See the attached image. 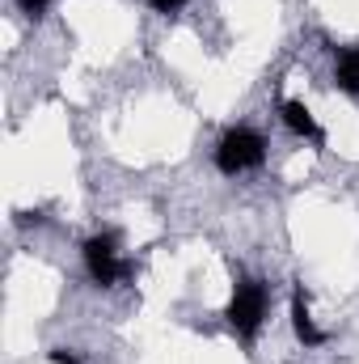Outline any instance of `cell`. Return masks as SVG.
<instances>
[{"label": "cell", "mask_w": 359, "mask_h": 364, "mask_svg": "<svg viewBox=\"0 0 359 364\" xmlns=\"http://www.w3.org/2000/svg\"><path fill=\"white\" fill-rule=\"evenodd\" d=\"M267 305H270V292H267L263 279H237L233 284V296H228V309H224L233 335L250 343L263 331V322H267Z\"/></svg>", "instance_id": "6da1fadb"}, {"label": "cell", "mask_w": 359, "mask_h": 364, "mask_svg": "<svg viewBox=\"0 0 359 364\" xmlns=\"http://www.w3.org/2000/svg\"><path fill=\"white\" fill-rule=\"evenodd\" d=\"M267 161V140L254 132V127H228L216 144V170L237 178V174H250Z\"/></svg>", "instance_id": "7a4b0ae2"}, {"label": "cell", "mask_w": 359, "mask_h": 364, "mask_svg": "<svg viewBox=\"0 0 359 364\" xmlns=\"http://www.w3.org/2000/svg\"><path fill=\"white\" fill-rule=\"evenodd\" d=\"M81 255H85V272L97 288H114L127 275V267L118 263V237L114 233H93L81 246Z\"/></svg>", "instance_id": "3957f363"}, {"label": "cell", "mask_w": 359, "mask_h": 364, "mask_svg": "<svg viewBox=\"0 0 359 364\" xmlns=\"http://www.w3.org/2000/svg\"><path fill=\"white\" fill-rule=\"evenodd\" d=\"M279 119H283V127L292 132V136H300V140H309V144H326V132H321V123L313 119V110L300 102V97H283L279 102Z\"/></svg>", "instance_id": "277c9868"}, {"label": "cell", "mask_w": 359, "mask_h": 364, "mask_svg": "<svg viewBox=\"0 0 359 364\" xmlns=\"http://www.w3.org/2000/svg\"><path fill=\"white\" fill-rule=\"evenodd\" d=\"M292 331H296V339L304 343V348H321L326 343V331L313 322V314H309V292H304V284H296L292 288Z\"/></svg>", "instance_id": "5b68a950"}, {"label": "cell", "mask_w": 359, "mask_h": 364, "mask_svg": "<svg viewBox=\"0 0 359 364\" xmlns=\"http://www.w3.org/2000/svg\"><path fill=\"white\" fill-rule=\"evenodd\" d=\"M334 85L343 93L359 97V47H343L334 55Z\"/></svg>", "instance_id": "8992f818"}, {"label": "cell", "mask_w": 359, "mask_h": 364, "mask_svg": "<svg viewBox=\"0 0 359 364\" xmlns=\"http://www.w3.org/2000/svg\"><path fill=\"white\" fill-rule=\"evenodd\" d=\"M17 9H21V13H26L30 21H38V17H43V13L51 9V0H17Z\"/></svg>", "instance_id": "52a82bcc"}, {"label": "cell", "mask_w": 359, "mask_h": 364, "mask_svg": "<svg viewBox=\"0 0 359 364\" xmlns=\"http://www.w3.org/2000/svg\"><path fill=\"white\" fill-rule=\"evenodd\" d=\"M148 4H153L157 13H178V9H186V4H190V0H148Z\"/></svg>", "instance_id": "ba28073f"}, {"label": "cell", "mask_w": 359, "mask_h": 364, "mask_svg": "<svg viewBox=\"0 0 359 364\" xmlns=\"http://www.w3.org/2000/svg\"><path fill=\"white\" fill-rule=\"evenodd\" d=\"M51 364H81V360H77L72 352H64V348H55V352H51Z\"/></svg>", "instance_id": "9c48e42d"}]
</instances>
